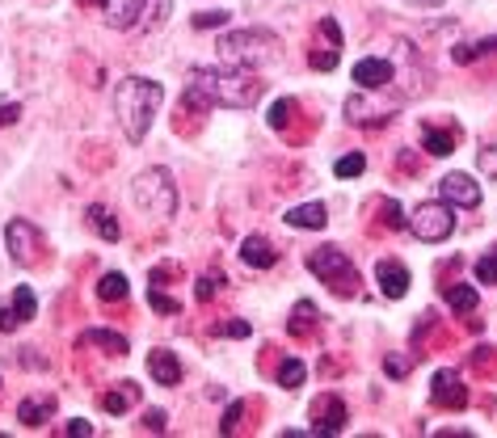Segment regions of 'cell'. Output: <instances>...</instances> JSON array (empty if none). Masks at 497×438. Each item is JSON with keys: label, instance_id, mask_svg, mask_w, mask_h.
<instances>
[{"label": "cell", "instance_id": "obj_4", "mask_svg": "<svg viewBox=\"0 0 497 438\" xmlns=\"http://www.w3.org/2000/svg\"><path fill=\"white\" fill-rule=\"evenodd\" d=\"M131 203L135 211H144L148 219H173L178 215V186H173V173L153 164L144 169L135 181H131Z\"/></svg>", "mask_w": 497, "mask_h": 438}, {"label": "cell", "instance_id": "obj_16", "mask_svg": "<svg viewBox=\"0 0 497 438\" xmlns=\"http://www.w3.org/2000/svg\"><path fill=\"white\" fill-rule=\"evenodd\" d=\"M148 375H153L156 383H165V388H173V383H181V358L173 355V350H153L148 355Z\"/></svg>", "mask_w": 497, "mask_h": 438}, {"label": "cell", "instance_id": "obj_15", "mask_svg": "<svg viewBox=\"0 0 497 438\" xmlns=\"http://www.w3.org/2000/svg\"><path fill=\"white\" fill-rule=\"evenodd\" d=\"M240 261H245V266H253V270H270V266L278 261L275 241H266L262 232L245 236V241H240Z\"/></svg>", "mask_w": 497, "mask_h": 438}, {"label": "cell", "instance_id": "obj_7", "mask_svg": "<svg viewBox=\"0 0 497 438\" xmlns=\"http://www.w3.org/2000/svg\"><path fill=\"white\" fill-rule=\"evenodd\" d=\"M409 232H414L417 241H426V245L447 241V236L456 232V211H451V203L434 198V203L414 206V215H409Z\"/></svg>", "mask_w": 497, "mask_h": 438}, {"label": "cell", "instance_id": "obj_23", "mask_svg": "<svg viewBox=\"0 0 497 438\" xmlns=\"http://www.w3.org/2000/svg\"><path fill=\"white\" fill-rule=\"evenodd\" d=\"M422 148H426L430 156H451V152H456V131L426 127V131H422Z\"/></svg>", "mask_w": 497, "mask_h": 438}, {"label": "cell", "instance_id": "obj_43", "mask_svg": "<svg viewBox=\"0 0 497 438\" xmlns=\"http://www.w3.org/2000/svg\"><path fill=\"white\" fill-rule=\"evenodd\" d=\"M405 371H409V363H401V358H388V375H397V380H401Z\"/></svg>", "mask_w": 497, "mask_h": 438}, {"label": "cell", "instance_id": "obj_17", "mask_svg": "<svg viewBox=\"0 0 497 438\" xmlns=\"http://www.w3.org/2000/svg\"><path fill=\"white\" fill-rule=\"evenodd\" d=\"M81 346H93V350H101V355H110V358H123L131 346H126L123 333H114V328H89L81 337Z\"/></svg>", "mask_w": 497, "mask_h": 438}, {"label": "cell", "instance_id": "obj_19", "mask_svg": "<svg viewBox=\"0 0 497 438\" xmlns=\"http://www.w3.org/2000/svg\"><path fill=\"white\" fill-rule=\"evenodd\" d=\"M51 413H56V397H26L17 405V422L34 430V425H42Z\"/></svg>", "mask_w": 497, "mask_h": 438}, {"label": "cell", "instance_id": "obj_22", "mask_svg": "<svg viewBox=\"0 0 497 438\" xmlns=\"http://www.w3.org/2000/svg\"><path fill=\"white\" fill-rule=\"evenodd\" d=\"M89 223H93V232L101 236V241H118V236H123L110 206H89Z\"/></svg>", "mask_w": 497, "mask_h": 438}, {"label": "cell", "instance_id": "obj_12", "mask_svg": "<svg viewBox=\"0 0 497 438\" xmlns=\"http://www.w3.org/2000/svg\"><path fill=\"white\" fill-rule=\"evenodd\" d=\"M430 400H434L439 409H464V405H468V388L459 380V371H439L434 383H430Z\"/></svg>", "mask_w": 497, "mask_h": 438}, {"label": "cell", "instance_id": "obj_18", "mask_svg": "<svg viewBox=\"0 0 497 438\" xmlns=\"http://www.w3.org/2000/svg\"><path fill=\"white\" fill-rule=\"evenodd\" d=\"M287 223H291V228H308V232H320V228L329 223V211H325V203L291 206V211H287Z\"/></svg>", "mask_w": 497, "mask_h": 438}, {"label": "cell", "instance_id": "obj_21", "mask_svg": "<svg viewBox=\"0 0 497 438\" xmlns=\"http://www.w3.org/2000/svg\"><path fill=\"white\" fill-rule=\"evenodd\" d=\"M317 320H320L317 303H312V300H304V303H295V308H291L287 328L295 333V337H304V333H317Z\"/></svg>", "mask_w": 497, "mask_h": 438}, {"label": "cell", "instance_id": "obj_28", "mask_svg": "<svg viewBox=\"0 0 497 438\" xmlns=\"http://www.w3.org/2000/svg\"><path fill=\"white\" fill-rule=\"evenodd\" d=\"M362 169H367V156H362V152H345L342 161L333 164V173H337V178H359Z\"/></svg>", "mask_w": 497, "mask_h": 438}, {"label": "cell", "instance_id": "obj_3", "mask_svg": "<svg viewBox=\"0 0 497 438\" xmlns=\"http://www.w3.org/2000/svg\"><path fill=\"white\" fill-rule=\"evenodd\" d=\"M215 51H220L232 68H266V64L278 59L283 42H278V34H270V30H228Z\"/></svg>", "mask_w": 497, "mask_h": 438}, {"label": "cell", "instance_id": "obj_8", "mask_svg": "<svg viewBox=\"0 0 497 438\" xmlns=\"http://www.w3.org/2000/svg\"><path fill=\"white\" fill-rule=\"evenodd\" d=\"M312 430L308 434H317V438H329V434H342L345 430V405L337 400V392H320L317 400H312Z\"/></svg>", "mask_w": 497, "mask_h": 438}, {"label": "cell", "instance_id": "obj_31", "mask_svg": "<svg viewBox=\"0 0 497 438\" xmlns=\"http://www.w3.org/2000/svg\"><path fill=\"white\" fill-rule=\"evenodd\" d=\"M148 300H153V308H156V312H165V316H178L181 312V303L178 300H173V295H165V291H148Z\"/></svg>", "mask_w": 497, "mask_h": 438}, {"label": "cell", "instance_id": "obj_30", "mask_svg": "<svg viewBox=\"0 0 497 438\" xmlns=\"http://www.w3.org/2000/svg\"><path fill=\"white\" fill-rule=\"evenodd\" d=\"M220 283H223V274H207V278H198V287H194V295H198V303L215 300V291H220Z\"/></svg>", "mask_w": 497, "mask_h": 438}, {"label": "cell", "instance_id": "obj_25", "mask_svg": "<svg viewBox=\"0 0 497 438\" xmlns=\"http://www.w3.org/2000/svg\"><path fill=\"white\" fill-rule=\"evenodd\" d=\"M135 397H139V388H135V383H118L114 392H106V397H101V409L118 417V413L131 409V400H135Z\"/></svg>", "mask_w": 497, "mask_h": 438}, {"label": "cell", "instance_id": "obj_5", "mask_svg": "<svg viewBox=\"0 0 497 438\" xmlns=\"http://www.w3.org/2000/svg\"><path fill=\"white\" fill-rule=\"evenodd\" d=\"M308 270L317 274L333 295H354V291H359V270H354L350 253H342L337 245L312 249V253H308Z\"/></svg>", "mask_w": 497, "mask_h": 438}, {"label": "cell", "instance_id": "obj_13", "mask_svg": "<svg viewBox=\"0 0 497 438\" xmlns=\"http://www.w3.org/2000/svg\"><path fill=\"white\" fill-rule=\"evenodd\" d=\"M392 81H397V68L388 59H359L354 64V84H359L362 93H379Z\"/></svg>", "mask_w": 497, "mask_h": 438}, {"label": "cell", "instance_id": "obj_14", "mask_svg": "<svg viewBox=\"0 0 497 438\" xmlns=\"http://www.w3.org/2000/svg\"><path fill=\"white\" fill-rule=\"evenodd\" d=\"M375 283L384 287L388 300H405V291H409V270H405V261H397V258L375 261Z\"/></svg>", "mask_w": 497, "mask_h": 438}, {"label": "cell", "instance_id": "obj_34", "mask_svg": "<svg viewBox=\"0 0 497 438\" xmlns=\"http://www.w3.org/2000/svg\"><path fill=\"white\" fill-rule=\"evenodd\" d=\"M223 22H228V13H223V9H207V13L194 17V26H198V30H220Z\"/></svg>", "mask_w": 497, "mask_h": 438}, {"label": "cell", "instance_id": "obj_42", "mask_svg": "<svg viewBox=\"0 0 497 438\" xmlns=\"http://www.w3.org/2000/svg\"><path fill=\"white\" fill-rule=\"evenodd\" d=\"M148 430H156V434L165 430V413H161V409H153V413H148Z\"/></svg>", "mask_w": 497, "mask_h": 438}, {"label": "cell", "instance_id": "obj_33", "mask_svg": "<svg viewBox=\"0 0 497 438\" xmlns=\"http://www.w3.org/2000/svg\"><path fill=\"white\" fill-rule=\"evenodd\" d=\"M337 55H342V51H337V47H320V51L312 55V68H317V72H329V68H337Z\"/></svg>", "mask_w": 497, "mask_h": 438}, {"label": "cell", "instance_id": "obj_35", "mask_svg": "<svg viewBox=\"0 0 497 438\" xmlns=\"http://www.w3.org/2000/svg\"><path fill=\"white\" fill-rule=\"evenodd\" d=\"M384 228H392V232H397V228H405V219H401V206L392 203V198H384Z\"/></svg>", "mask_w": 497, "mask_h": 438}, {"label": "cell", "instance_id": "obj_20", "mask_svg": "<svg viewBox=\"0 0 497 438\" xmlns=\"http://www.w3.org/2000/svg\"><path fill=\"white\" fill-rule=\"evenodd\" d=\"M442 295H447V303H451V312H459V316L476 312V303H481V295H476V287H472V283H451Z\"/></svg>", "mask_w": 497, "mask_h": 438}, {"label": "cell", "instance_id": "obj_29", "mask_svg": "<svg viewBox=\"0 0 497 438\" xmlns=\"http://www.w3.org/2000/svg\"><path fill=\"white\" fill-rule=\"evenodd\" d=\"M497 51V39H484V42H468V47H456V64H472V59H481V55Z\"/></svg>", "mask_w": 497, "mask_h": 438}, {"label": "cell", "instance_id": "obj_37", "mask_svg": "<svg viewBox=\"0 0 497 438\" xmlns=\"http://www.w3.org/2000/svg\"><path fill=\"white\" fill-rule=\"evenodd\" d=\"M220 333L223 337H248V320H223Z\"/></svg>", "mask_w": 497, "mask_h": 438}, {"label": "cell", "instance_id": "obj_9", "mask_svg": "<svg viewBox=\"0 0 497 438\" xmlns=\"http://www.w3.org/2000/svg\"><path fill=\"white\" fill-rule=\"evenodd\" d=\"M4 241H9V253H13L17 266H34V258H39V249H42V236L30 219H9L4 223Z\"/></svg>", "mask_w": 497, "mask_h": 438}, {"label": "cell", "instance_id": "obj_40", "mask_svg": "<svg viewBox=\"0 0 497 438\" xmlns=\"http://www.w3.org/2000/svg\"><path fill=\"white\" fill-rule=\"evenodd\" d=\"M240 413H245V405H232V409H228V417H223V425H220L223 434H232V430H236V422H240Z\"/></svg>", "mask_w": 497, "mask_h": 438}, {"label": "cell", "instance_id": "obj_11", "mask_svg": "<svg viewBox=\"0 0 497 438\" xmlns=\"http://www.w3.org/2000/svg\"><path fill=\"white\" fill-rule=\"evenodd\" d=\"M34 308H39L34 287H17L13 295H9V303H0V333H13V328H22L26 320H34Z\"/></svg>", "mask_w": 497, "mask_h": 438}, {"label": "cell", "instance_id": "obj_1", "mask_svg": "<svg viewBox=\"0 0 497 438\" xmlns=\"http://www.w3.org/2000/svg\"><path fill=\"white\" fill-rule=\"evenodd\" d=\"M186 97L194 106H220V110H248L262 101V81L248 68H203L186 84Z\"/></svg>", "mask_w": 497, "mask_h": 438}, {"label": "cell", "instance_id": "obj_24", "mask_svg": "<svg viewBox=\"0 0 497 438\" xmlns=\"http://www.w3.org/2000/svg\"><path fill=\"white\" fill-rule=\"evenodd\" d=\"M97 300L101 303H123L126 300V278L118 270H110V274H101L97 278Z\"/></svg>", "mask_w": 497, "mask_h": 438}, {"label": "cell", "instance_id": "obj_41", "mask_svg": "<svg viewBox=\"0 0 497 438\" xmlns=\"http://www.w3.org/2000/svg\"><path fill=\"white\" fill-rule=\"evenodd\" d=\"M68 434L89 438V434H93V425H89V422H81V417H72V422H68Z\"/></svg>", "mask_w": 497, "mask_h": 438}, {"label": "cell", "instance_id": "obj_6", "mask_svg": "<svg viewBox=\"0 0 497 438\" xmlns=\"http://www.w3.org/2000/svg\"><path fill=\"white\" fill-rule=\"evenodd\" d=\"M173 13V0H114L110 13H106V26L114 30H156L165 17Z\"/></svg>", "mask_w": 497, "mask_h": 438}, {"label": "cell", "instance_id": "obj_36", "mask_svg": "<svg viewBox=\"0 0 497 438\" xmlns=\"http://www.w3.org/2000/svg\"><path fill=\"white\" fill-rule=\"evenodd\" d=\"M320 34L329 39V47H337V51H342V26H337L333 17H320Z\"/></svg>", "mask_w": 497, "mask_h": 438}, {"label": "cell", "instance_id": "obj_38", "mask_svg": "<svg viewBox=\"0 0 497 438\" xmlns=\"http://www.w3.org/2000/svg\"><path fill=\"white\" fill-rule=\"evenodd\" d=\"M481 173H484V178H497V148L481 152Z\"/></svg>", "mask_w": 497, "mask_h": 438}, {"label": "cell", "instance_id": "obj_39", "mask_svg": "<svg viewBox=\"0 0 497 438\" xmlns=\"http://www.w3.org/2000/svg\"><path fill=\"white\" fill-rule=\"evenodd\" d=\"M17 118H22V106H13V101H9V106H0V127H13Z\"/></svg>", "mask_w": 497, "mask_h": 438}, {"label": "cell", "instance_id": "obj_32", "mask_svg": "<svg viewBox=\"0 0 497 438\" xmlns=\"http://www.w3.org/2000/svg\"><path fill=\"white\" fill-rule=\"evenodd\" d=\"M291 110H295V101H291V97H283V101H275V106H270V127H275V131H283V127H287Z\"/></svg>", "mask_w": 497, "mask_h": 438}, {"label": "cell", "instance_id": "obj_2", "mask_svg": "<svg viewBox=\"0 0 497 438\" xmlns=\"http://www.w3.org/2000/svg\"><path fill=\"white\" fill-rule=\"evenodd\" d=\"M161 106H165V84H156L153 76H126L114 89V114H118V127H123V136L131 144L148 139Z\"/></svg>", "mask_w": 497, "mask_h": 438}, {"label": "cell", "instance_id": "obj_26", "mask_svg": "<svg viewBox=\"0 0 497 438\" xmlns=\"http://www.w3.org/2000/svg\"><path fill=\"white\" fill-rule=\"evenodd\" d=\"M304 358H283V367H278V383L283 388H300L304 383Z\"/></svg>", "mask_w": 497, "mask_h": 438}, {"label": "cell", "instance_id": "obj_44", "mask_svg": "<svg viewBox=\"0 0 497 438\" xmlns=\"http://www.w3.org/2000/svg\"><path fill=\"white\" fill-rule=\"evenodd\" d=\"M405 4H417V9H439L442 0H405Z\"/></svg>", "mask_w": 497, "mask_h": 438}, {"label": "cell", "instance_id": "obj_10", "mask_svg": "<svg viewBox=\"0 0 497 438\" xmlns=\"http://www.w3.org/2000/svg\"><path fill=\"white\" fill-rule=\"evenodd\" d=\"M439 198L451 206H464V211H476L481 206V186L472 181V173H447L439 181Z\"/></svg>", "mask_w": 497, "mask_h": 438}, {"label": "cell", "instance_id": "obj_27", "mask_svg": "<svg viewBox=\"0 0 497 438\" xmlns=\"http://www.w3.org/2000/svg\"><path fill=\"white\" fill-rule=\"evenodd\" d=\"M472 274H476V283H481V287H497V245L476 261V270H472Z\"/></svg>", "mask_w": 497, "mask_h": 438}]
</instances>
